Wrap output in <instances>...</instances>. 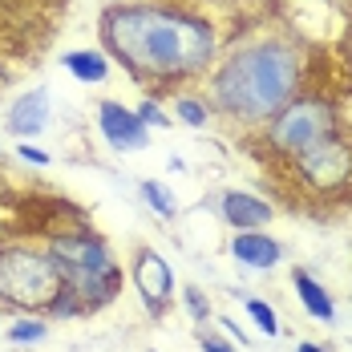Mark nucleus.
Listing matches in <instances>:
<instances>
[{"instance_id":"nucleus-22","label":"nucleus","mask_w":352,"mask_h":352,"mask_svg":"<svg viewBox=\"0 0 352 352\" xmlns=\"http://www.w3.org/2000/svg\"><path fill=\"white\" fill-rule=\"evenodd\" d=\"M219 324H223V328H227V332H231V336H235L239 344H247V336H243V332H239V324H235V320H231V316H223V320H219Z\"/></svg>"},{"instance_id":"nucleus-8","label":"nucleus","mask_w":352,"mask_h":352,"mask_svg":"<svg viewBox=\"0 0 352 352\" xmlns=\"http://www.w3.org/2000/svg\"><path fill=\"white\" fill-rule=\"evenodd\" d=\"M98 134L106 138L109 150H118V154H138L150 146V126L138 118V109L122 106V102H98Z\"/></svg>"},{"instance_id":"nucleus-6","label":"nucleus","mask_w":352,"mask_h":352,"mask_svg":"<svg viewBox=\"0 0 352 352\" xmlns=\"http://www.w3.org/2000/svg\"><path fill=\"white\" fill-rule=\"evenodd\" d=\"M287 166L296 170V178H300L308 190H316V195L349 190L352 186V142L344 138V130H340V134L324 138L320 146L304 150L300 158H292Z\"/></svg>"},{"instance_id":"nucleus-3","label":"nucleus","mask_w":352,"mask_h":352,"mask_svg":"<svg viewBox=\"0 0 352 352\" xmlns=\"http://www.w3.org/2000/svg\"><path fill=\"white\" fill-rule=\"evenodd\" d=\"M45 247H49V255H53V263L61 272V283L77 296L85 316L109 308L122 296L126 272L118 267V259H113V251H109L102 235H94V231H57V235L45 239Z\"/></svg>"},{"instance_id":"nucleus-9","label":"nucleus","mask_w":352,"mask_h":352,"mask_svg":"<svg viewBox=\"0 0 352 352\" xmlns=\"http://www.w3.org/2000/svg\"><path fill=\"white\" fill-rule=\"evenodd\" d=\"M49 118H53L49 89H45V85H33V89H25V94L8 106V113H4V130L16 134V138H36V134L49 130Z\"/></svg>"},{"instance_id":"nucleus-12","label":"nucleus","mask_w":352,"mask_h":352,"mask_svg":"<svg viewBox=\"0 0 352 352\" xmlns=\"http://www.w3.org/2000/svg\"><path fill=\"white\" fill-rule=\"evenodd\" d=\"M292 292H296L300 308H304L312 320H320V324H336V300H332V292L324 287V280H316L308 267H292Z\"/></svg>"},{"instance_id":"nucleus-11","label":"nucleus","mask_w":352,"mask_h":352,"mask_svg":"<svg viewBox=\"0 0 352 352\" xmlns=\"http://www.w3.org/2000/svg\"><path fill=\"white\" fill-rule=\"evenodd\" d=\"M231 255H235L243 267H251V272H276L283 263V243L276 235H267L263 227H259V231H235Z\"/></svg>"},{"instance_id":"nucleus-7","label":"nucleus","mask_w":352,"mask_h":352,"mask_svg":"<svg viewBox=\"0 0 352 352\" xmlns=\"http://www.w3.org/2000/svg\"><path fill=\"white\" fill-rule=\"evenodd\" d=\"M130 283H134V292H138V300L146 304V312L150 316H166V308L175 304V267L166 263V255L162 251H154V247H142L138 255H134V263H130Z\"/></svg>"},{"instance_id":"nucleus-24","label":"nucleus","mask_w":352,"mask_h":352,"mask_svg":"<svg viewBox=\"0 0 352 352\" xmlns=\"http://www.w3.org/2000/svg\"><path fill=\"white\" fill-rule=\"evenodd\" d=\"M214 4H243V0H214Z\"/></svg>"},{"instance_id":"nucleus-10","label":"nucleus","mask_w":352,"mask_h":352,"mask_svg":"<svg viewBox=\"0 0 352 352\" xmlns=\"http://www.w3.org/2000/svg\"><path fill=\"white\" fill-rule=\"evenodd\" d=\"M219 214H223V223L235 227V231H259V227H267V223L276 219V207H272L267 199L251 195V190L227 186V190H219Z\"/></svg>"},{"instance_id":"nucleus-13","label":"nucleus","mask_w":352,"mask_h":352,"mask_svg":"<svg viewBox=\"0 0 352 352\" xmlns=\"http://www.w3.org/2000/svg\"><path fill=\"white\" fill-rule=\"evenodd\" d=\"M61 65H65V73H73L77 81L98 85V81L109 77V53H102V49H69V53L61 57Z\"/></svg>"},{"instance_id":"nucleus-16","label":"nucleus","mask_w":352,"mask_h":352,"mask_svg":"<svg viewBox=\"0 0 352 352\" xmlns=\"http://www.w3.org/2000/svg\"><path fill=\"white\" fill-rule=\"evenodd\" d=\"M175 118L182 122V126L199 130V126H207V122H211V106H207V98H195V94H178V98H175Z\"/></svg>"},{"instance_id":"nucleus-15","label":"nucleus","mask_w":352,"mask_h":352,"mask_svg":"<svg viewBox=\"0 0 352 352\" xmlns=\"http://www.w3.org/2000/svg\"><path fill=\"white\" fill-rule=\"evenodd\" d=\"M142 199L150 203V211L162 214V219H175V214H178L175 190H170L166 182H158V178H146V182H142Z\"/></svg>"},{"instance_id":"nucleus-21","label":"nucleus","mask_w":352,"mask_h":352,"mask_svg":"<svg viewBox=\"0 0 352 352\" xmlns=\"http://www.w3.org/2000/svg\"><path fill=\"white\" fill-rule=\"evenodd\" d=\"M199 349H203V352H239L235 344H227L223 336H207V332L199 336Z\"/></svg>"},{"instance_id":"nucleus-5","label":"nucleus","mask_w":352,"mask_h":352,"mask_svg":"<svg viewBox=\"0 0 352 352\" xmlns=\"http://www.w3.org/2000/svg\"><path fill=\"white\" fill-rule=\"evenodd\" d=\"M61 292V272L49 247L4 243L0 247V308L45 316Z\"/></svg>"},{"instance_id":"nucleus-1","label":"nucleus","mask_w":352,"mask_h":352,"mask_svg":"<svg viewBox=\"0 0 352 352\" xmlns=\"http://www.w3.org/2000/svg\"><path fill=\"white\" fill-rule=\"evenodd\" d=\"M98 33L109 57L150 89L207 77L219 61V29L203 12L178 4H109L98 21Z\"/></svg>"},{"instance_id":"nucleus-2","label":"nucleus","mask_w":352,"mask_h":352,"mask_svg":"<svg viewBox=\"0 0 352 352\" xmlns=\"http://www.w3.org/2000/svg\"><path fill=\"white\" fill-rule=\"evenodd\" d=\"M211 109L243 130H259L308 81V53L292 36H251L211 65Z\"/></svg>"},{"instance_id":"nucleus-4","label":"nucleus","mask_w":352,"mask_h":352,"mask_svg":"<svg viewBox=\"0 0 352 352\" xmlns=\"http://www.w3.org/2000/svg\"><path fill=\"white\" fill-rule=\"evenodd\" d=\"M340 106L328 98V94H296L280 113H272L263 126H259V138L263 150L280 162L300 158L304 150L320 146L324 138L340 134Z\"/></svg>"},{"instance_id":"nucleus-23","label":"nucleus","mask_w":352,"mask_h":352,"mask_svg":"<svg viewBox=\"0 0 352 352\" xmlns=\"http://www.w3.org/2000/svg\"><path fill=\"white\" fill-rule=\"evenodd\" d=\"M296 352H328V349H324V344H316V340H300V344H296Z\"/></svg>"},{"instance_id":"nucleus-19","label":"nucleus","mask_w":352,"mask_h":352,"mask_svg":"<svg viewBox=\"0 0 352 352\" xmlns=\"http://www.w3.org/2000/svg\"><path fill=\"white\" fill-rule=\"evenodd\" d=\"M138 118L146 122V126H150V130H166V126H170V113L158 106V98H142Z\"/></svg>"},{"instance_id":"nucleus-17","label":"nucleus","mask_w":352,"mask_h":352,"mask_svg":"<svg viewBox=\"0 0 352 352\" xmlns=\"http://www.w3.org/2000/svg\"><path fill=\"white\" fill-rule=\"evenodd\" d=\"M243 308L247 316L255 320V328H259V336H280V316H276V308L267 304V300H259V296H243Z\"/></svg>"},{"instance_id":"nucleus-14","label":"nucleus","mask_w":352,"mask_h":352,"mask_svg":"<svg viewBox=\"0 0 352 352\" xmlns=\"http://www.w3.org/2000/svg\"><path fill=\"white\" fill-rule=\"evenodd\" d=\"M45 336H49V316H29V312L4 328V340L8 344H36Z\"/></svg>"},{"instance_id":"nucleus-18","label":"nucleus","mask_w":352,"mask_h":352,"mask_svg":"<svg viewBox=\"0 0 352 352\" xmlns=\"http://www.w3.org/2000/svg\"><path fill=\"white\" fill-rule=\"evenodd\" d=\"M182 304H186V312L195 316V324H207V320H211V300H207L203 287L186 283V287H182Z\"/></svg>"},{"instance_id":"nucleus-20","label":"nucleus","mask_w":352,"mask_h":352,"mask_svg":"<svg viewBox=\"0 0 352 352\" xmlns=\"http://www.w3.org/2000/svg\"><path fill=\"white\" fill-rule=\"evenodd\" d=\"M16 154H21V158H25L29 166H49V162H53V158H49L45 150H36V146H29V142H21V146H16Z\"/></svg>"}]
</instances>
